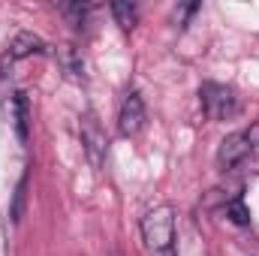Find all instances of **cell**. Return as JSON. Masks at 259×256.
Returning a JSON list of instances; mask_svg holds the SVG:
<instances>
[{
    "instance_id": "1",
    "label": "cell",
    "mask_w": 259,
    "mask_h": 256,
    "mask_svg": "<svg viewBox=\"0 0 259 256\" xmlns=\"http://www.w3.org/2000/svg\"><path fill=\"white\" fill-rule=\"evenodd\" d=\"M142 241L154 256H175V211L172 205H157L151 208L142 223Z\"/></svg>"
},
{
    "instance_id": "2",
    "label": "cell",
    "mask_w": 259,
    "mask_h": 256,
    "mask_svg": "<svg viewBox=\"0 0 259 256\" xmlns=\"http://www.w3.org/2000/svg\"><path fill=\"white\" fill-rule=\"evenodd\" d=\"M199 103H202V115L208 121H229L238 115V97L229 84L220 81H205L199 88Z\"/></svg>"
},
{
    "instance_id": "3",
    "label": "cell",
    "mask_w": 259,
    "mask_h": 256,
    "mask_svg": "<svg viewBox=\"0 0 259 256\" xmlns=\"http://www.w3.org/2000/svg\"><path fill=\"white\" fill-rule=\"evenodd\" d=\"M78 133H81V145H84V154H88L91 166H94V169H103L106 151H109V136H106V130L97 121L94 112H84V115H81Z\"/></svg>"
},
{
    "instance_id": "4",
    "label": "cell",
    "mask_w": 259,
    "mask_h": 256,
    "mask_svg": "<svg viewBox=\"0 0 259 256\" xmlns=\"http://www.w3.org/2000/svg\"><path fill=\"white\" fill-rule=\"evenodd\" d=\"M142 127H145V100L139 91H127V97L118 109V133L124 139H133L142 133Z\"/></svg>"
},
{
    "instance_id": "5",
    "label": "cell",
    "mask_w": 259,
    "mask_h": 256,
    "mask_svg": "<svg viewBox=\"0 0 259 256\" xmlns=\"http://www.w3.org/2000/svg\"><path fill=\"white\" fill-rule=\"evenodd\" d=\"M250 151H253V148H250L244 130H241V133H232V136H226V139L220 142V148H217V166H220V169H235Z\"/></svg>"
},
{
    "instance_id": "6",
    "label": "cell",
    "mask_w": 259,
    "mask_h": 256,
    "mask_svg": "<svg viewBox=\"0 0 259 256\" xmlns=\"http://www.w3.org/2000/svg\"><path fill=\"white\" fill-rule=\"evenodd\" d=\"M55 61H58V66L64 69V75L69 81H84V78H88V72H84V58H81V52H78L75 46H58V49H55Z\"/></svg>"
},
{
    "instance_id": "7",
    "label": "cell",
    "mask_w": 259,
    "mask_h": 256,
    "mask_svg": "<svg viewBox=\"0 0 259 256\" xmlns=\"http://www.w3.org/2000/svg\"><path fill=\"white\" fill-rule=\"evenodd\" d=\"M49 49H46V39L42 36H36V33H30V30H21V33H15V39H12V46H9V58L12 61H24V58H30V55H46Z\"/></svg>"
},
{
    "instance_id": "8",
    "label": "cell",
    "mask_w": 259,
    "mask_h": 256,
    "mask_svg": "<svg viewBox=\"0 0 259 256\" xmlns=\"http://www.w3.org/2000/svg\"><path fill=\"white\" fill-rule=\"evenodd\" d=\"M12 109H15V130H18V139L24 142V139H27V124H30V118H27V94H24V91L15 94Z\"/></svg>"
},
{
    "instance_id": "9",
    "label": "cell",
    "mask_w": 259,
    "mask_h": 256,
    "mask_svg": "<svg viewBox=\"0 0 259 256\" xmlns=\"http://www.w3.org/2000/svg\"><path fill=\"white\" fill-rule=\"evenodd\" d=\"M112 15H115L121 30H133L136 21H139V9L133 3H112Z\"/></svg>"
},
{
    "instance_id": "10",
    "label": "cell",
    "mask_w": 259,
    "mask_h": 256,
    "mask_svg": "<svg viewBox=\"0 0 259 256\" xmlns=\"http://www.w3.org/2000/svg\"><path fill=\"white\" fill-rule=\"evenodd\" d=\"M223 214H226L232 223H238V226H247V223H250V211H247V205L241 202V196L229 199V202L223 205Z\"/></svg>"
},
{
    "instance_id": "11",
    "label": "cell",
    "mask_w": 259,
    "mask_h": 256,
    "mask_svg": "<svg viewBox=\"0 0 259 256\" xmlns=\"http://www.w3.org/2000/svg\"><path fill=\"white\" fill-rule=\"evenodd\" d=\"M61 12L72 21V27H78V30H81V27H84V21H88L91 6H84V3H69V6H61Z\"/></svg>"
},
{
    "instance_id": "12",
    "label": "cell",
    "mask_w": 259,
    "mask_h": 256,
    "mask_svg": "<svg viewBox=\"0 0 259 256\" xmlns=\"http://www.w3.org/2000/svg\"><path fill=\"white\" fill-rule=\"evenodd\" d=\"M12 64H15V61H12L9 55H3V58H0V103L9 97V84H12Z\"/></svg>"
},
{
    "instance_id": "13",
    "label": "cell",
    "mask_w": 259,
    "mask_h": 256,
    "mask_svg": "<svg viewBox=\"0 0 259 256\" xmlns=\"http://www.w3.org/2000/svg\"><path fill=\"white\" fill-rule=\"evenodd\" d=\"M24 190H27V175L18 181V190H15V208H12V220H21V205H24Z\"/></svg>"
},
{
    "instance_id": "14",
    "label": "cell",
    "mask_w": 259,
    "mask_h": 256,
    "mask_svg": "<svg viewBox=\"0 0 259 256\" xmlns=\"http://www.w3.org/2000/svg\"><path fill=\"white\" fill-rule=\"evenodd\" d=\"M244 136H247L250 148H259V121H256V124H250V127L244 130Z\"/></svg>"
},
{
    "instance_id": "15",
    "label": "cell",
    "mask_w": 259,
    "mask_h": 256,
    "mask_svg": "<svg viewBox=\"0 0 259 256\" xmlns=\"http://www.w3.org/2000/svg\"><path fill=\"white\" fill-rule=\"evenodd\" d=\"M0 256H6V226L0 220Z\"/></svg>"
},
{
    "instance_id": "16",
    "label": "cell",
    "mask_w": 259,
    "mask_h": 256,
    "mask_svg": "<svg viewBox=\"0 0 259 256\" xmlns=\"http://www.w3.org/2000/svg\"><path fill=\"white\" fill-rule=\"evenodd\" d=\"M112 256H121V250H115V253H112Z\"/></svg>"
}]
</instances>
